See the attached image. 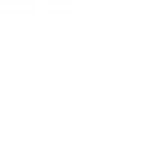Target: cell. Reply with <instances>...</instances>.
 <instances>
[]
</instances>
